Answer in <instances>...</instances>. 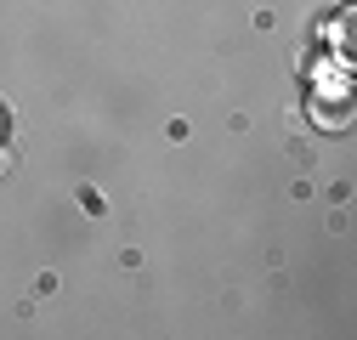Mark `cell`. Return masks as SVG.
Instances as JSON below:
<instances>
[{"label": "cell", "mask_w": 357, "mask_h": 340, "mask_svg": "<svg viewBox=\"0 0 357 340\" xmlns=\"http://www.w3.org/2000/svg\"><path fill=\"white\" fill-rule=\"evenodd\" d=\"M12 170H17V148L0 142V176H12Z\"/></svg>", "instance_id": "7a4b0ae2"}, {"label": "cell", "mask_w": 357, "mask_h": 340, "mask_svg": "<svg viewBox=\"0 0 357 340\" xmlns=\"http://www.w3.org/2000/svg\"><path fill=\"white\" fill-rule=\"evenodd\" d=\"M312 119H318V125H346L351 114H346V108H324V102H312Z\"/></svg>", "instance_id": "6da1fadb"}]
</instances>
